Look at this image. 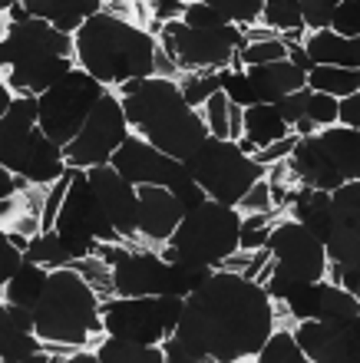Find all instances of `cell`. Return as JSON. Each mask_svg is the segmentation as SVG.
Listing matches in <instances>:
<instances>
[{
    "mask_svg": "<svg viewBox=\"0 0 360 363\" xmlns=\"http://www.w3.org/2000/svg\"><path fill=\"white\" fill-rule=\"evenodd\" d=\"M275 334V301L245 274H218L192 297L175 330L205 363H241L265 350Z\"/></svg>",
    "mask_w": 360,
    "mask_h": 363,
    "instance_id": "1",
    "label": "cell"
},
{
    "mask_svg": "<svg viewBox=\"0 0 360 363\" xmlns=\"http://www.w3.org/2000/svg\"><path fill=\"white\" fill-rule=\"evenodd\" d=\"M73 40L76 67L106 89H123L133 79H152L159 63V37H152L149 30L116 17L109 10L86 20Z\"/></svg>",
    "mask_w": 360,
    "mask_h": 363,
    "instance_id": "2",
    "label": "cell"
},
{
    "mask_svg": "<svg viewBox=\"0 0 360 363\" xmlns=\"http://www.w3.org/2000/svg\"><path fill=\"white\" fill-rule=\"evenodd\" d=\"M123 113L136 135H143L146 143L179 162H185L212 135L205 116L185 103L175 79L165 77L143 79V86L123 99Z\"/></svg>",
    "mask_w": 360,
    "mask_h": 363,
    "instance_id": "3",
    "label": "cell"
},
{
    "mask_svg": "<svg viewBox=\"0 0 360 363\" xmlns=\"http://www.w3.org/2000/svg\"><path fill=\"white\" fill-rule=\"evenodd\" d=\"M37 337L57 347H83L93 334L103 330V307L93 287L73 268L50 274L43 301L37 304Z\"/></svg>",
    "mask_w": 360,
    "mask_h": 363,
    "instance_id": "4",
    "label": "cell"
},
{
    "mask_svg": "<svg viewBox=\"0 0 360 363\" xmlns=\"http://www.w3.org/2000/svg\"><path fill=\"white\" fill-rule=\"evenodd\" d=\"M185 169L205 189V195L212 201L228 205V208H238L248 191L265 179V165L248 159L238 149V143H231V139H212V135L185 159Z\"/></svg>",
    "mask_w": 360,
    "mask_h": 363,
    "instance_id": "5",
    "label": "cell"
},
{
    "mask_svg": "<svg viewBox=\"0 0 360 363\" xmlns=\"http://www.w3.org/2000/svg\"><path fill=\"white\" fill-rule=\"evenodd\" d=\"M241 225H245V218L238 215V208L205 201L199 211L182 218V225L175 228L169 245L185 261L218 268L222 261H228L241 248Z\"/></svg>",
    "mask_w": 360,
    "mask_h": 363,
    "instance_id": "6",
    "label": "cell"
},
{
    "mask_svg": "<svg viewBox=\"0 0 360 363\" xmlns=\"http://www.w3.org/2000/svg\"><path fill=\"white\" fill-rule=\"evenodd\" d=\"M109 93L103 83H96L89 73L76 67L67 79H60L53 89L40 96V129L47 139L67 149L76 135L83 133L86 119L93 116L99 99Z\"/></svg>",
    "mask_w": 360,
    "mask_h": 363,
    "instance_id": "7",
    "label": "cell"
},
{
    "mask_svg": "<svg viewBox=\"0 0 360 363\" xmlns=\"http://www.w3.org/2000/svg\"><path fill=\"white\" fill-rule=\"evenodd\" d=\"M162 47L172 57V63H179L185 69H228V63L241 53L245 47V30L228 23V27L215 30H192L182 20L165 23L159 33Z\"/></svg>",
    "mask_w": 360,
    "mask_h": 363,
    "instance_id": "8",
    "label": "cell"
},
{
    "mask_svg": "<svg viewBox=\"0 0 360 363\" xmlns=\"http://www.w3.org/2000/svg\"><path fill=\"white\" fill-rule=\"evenodd\" d=\"M0 162L17 179H27L33 185L60 182L70 169L63 149L47 139L43 129H23L7 119H0Z\"/></svg>",
    "mask_w": 360,
    "mask_h": 363,
    "instance_id": "9",
    "label": "cell"
},
{
    "mask_svg": "<svg viewBox=\"0 0 360 363\" xmlns=\"http://www.w3.org/2000/svg\"><path fill=\"white\" fill-rule=\"evenodd\" d=\"M133 135L129 129V119L123 113V99H116L113 93H106L99 99V106L93 109V116L86 119L83 133L76 135L73 143L63 149L70 169H99V165H109L113 155L119 152V145Z\"/></svg>",
    "mask_w": 360,
    "mask_h": 363,
    "instance_id": "10",
    "label": "cell"
},
{
    "mask_svg": "<svg viewBox=\"0 0 360 363\" xmlns=\"http://www.w3.org/2000/svg\"><path fill=\"white\" fill-rule=\"evenodd\" d=\"M70 179V191L63 199V208L57 215V228L60 235H83V238L103 241V245H116L123 241V235L116 231V225L106 215L103 201L96 199V191L89 189V179H86L83 169H67Z\"/></svg>",
    "mask_w": 360,
    "mask_h": 363,
    "instance_id": "11",
    "label": "cell"
},
{
    "mask_svg": "<svg viewBox=\"0 0 360 363\" xmlns=\"http://www.w3.org/2000/svg\"><path fill=\"white\" fill-rule=\"evenodd\" d=\"M268 251H271L275 268L291 274L294 281L314 284V281H324V274H327V251H324V245L314 235H307V228L298 225L294 218L278 221L275 231H271V241H268Z\"/></svg>",
    "mask_w": 360,
    "mask_h": 363,
    "instance_id": "12",
    "label": "cell"
},
{
    "mask_svg": "<svg viewBox=\"0 0 360 363\" xmlns=\"http://www.w3.org/2000/svg\"><path fill=\"white\" fill-rule=\"evenodd\" d=\"M70 53H76V40L60 33L53 23L37 17H30L27 23H10L7 37L0 43L4 69L20 67V63H33V60L70 57Z\"/></svg>",
    "mask_w": 360,
    "mask_h": 363,
    "instance_id": "13",
    "label": "cell"
},
{
    "mask_svg": "<svg viewBox=\"0 0 360 363\" xmlns=\"http://www.w3.org/2000/svg\"><path fill=\"white\" fill-rule=\"evenodd\" d=\"M103 330L106 337H116V340L159 347L165 340L159 297H116L103 304Z\"/></svg>",
    "mask_w": 360,
    "mask_h": 363,
    "instance_id": "14",
    "label": "cell"
},
{
    "mask_svg": "<svg viewBox=\"0 0 360 363\" xmlns=\"http://www.w3.org/2000/svg\"><path fill=\"white\" fill-rule=\"evenodd\" d=\"M294 340L314 363H360V314L341 327L301 320Z\"/></svg>",
    "mask_w": 360,
    "mask_h": 363,
    "instance_id": "15",
    "label": "cell"
},
{
    "mask_svg": "<svg viewBox=\"0 0 360 363\" xmlns=\"http://www.w3.org/2000/svg\"><path fill=\"white\" fill-rule=\"evenodd\" d=\"M86 179H89V189L96 191V199L103 201V208L109 215V221L116 225V231L123 238L139 235V189L133 182H126L113 165L89 169Z\"/></svg>",
    "mask_w": 360,
    "mask_h": 363,
    "instance_id": "16",
    "label": "cell"
},
{
    "mask_svg": "<svg viewBox=\"0 0 360 363\" xmlns=\"http://www.w3.org/2000/svg\"><path fill=\"white\" fill-rule=\"evenodd\" d=\"M109 165H113L126 182H133L136 189H146V185L165 189L169 179L175 175V169H179V159H169V155L159 152L152 143H146L143 135L133 133L123 145H119V152L113 155Z\"/></svg>",
    "mask_w": 360,
    "mask_h": 363,
    "instance_id": "17",
    "label": "cell"
},
{
    "mask_svg": "<svg viewBox=\"0 0 360 363\" xmlns=\"http://www.w3.org/2000/svg\"><path fill=\"white\" fill-rule=\"evenodd\" d=\"M169 264L156 251H126L113 268L116 297H162L169 294Z\"/></svg>",
    "mask_w": 360,
    "mask_h": 363,
    "instance_id": "18",
    "label": "cell"
},
{
    "mask_svg": "<svg viewBox=\"0 0 360 363\" xmlns=\"http://www.w3.org/2000/svg\"><path fill=\"white\" fill-rule=\"evenodd\" d=\"M182 218H185V211L169 189H159V185L139 189V238L169 245Z\"/></svg>",
    "mask_w": 360,
    "mask_h": 363,
    "instance_id": "19",
    "label": "cell"
},
{
    "mask_svg": "<svg viewBox=\"0 0 360 363\" xmlns=\"http://www.w3.org/2000/svg\"><path fill=\"white\" fill-rule=\"evenodd\" d=\"M73 60L70 57H50V60H33V63H20V67L4 69V83L17 96H43L53 89L60 79H67L73 73Z\"/></svg>",
    "mask_w": 360,
    "mask_h": 363,
    "instance_id": "20",
    "label": "cell"
},
{
    "mask_svg": "<svg viewBox=\"0 0 360 363\" xmlns=\"http://www.w3.org/2000/svg\"><path fill=\"white\" fill-rule=\"evenodd\" d=\"M288 162H291L294 175L314 191H327V195H334V191L344 185V179L334 172V165H331V159H327V152H324V145H321L317 135L298 139V145H294V152H291Z\"/></svg>",
    "mask_w": 360,
    "mask_h": 363,
    "instance_id": "21",
    "label": "cell"
},
{
    "mask_svg": "<svg viewBox=\"0 0 360 363\" xmlns=\"http://www.w3.org/2000/svg\"><path fill=\"white\" fill-rule=\"evenodd\" d=\"M245 73L258 93V103H268V106H278L285 96L307 89V73L294 67L291 60L268 63V67H248Z\"/></svg>",
    "mask_w": 360,
    "mask_h": 363,
    "instance_id": "22",
    "label": "cell"
},
{
    "mask_svg": "<svg viewBox=\"0 0 360 363\" xmlns=\"http://www.w3.org/2000/svg\"><path fill=\"white\" fill-rule=\"evenodd\" d=\"M291 211H294V221H298V225H304V228H307V235H314L321 245H327V241L337 235V228H341L327 191H314V189H307V185H304V189L294 195Z\"/></svg>",
    "mask_w": 360,
    "mask_h": 363,
    "instance_id": "23",
    "label": "cell"
},
{
    "mask_svg": "<svg viewBox=\"0 0 360 363\" xmlns=\"http://www.w3.org/2000/svg\"><path fill=\"white\" fill-rule=\"evenodd\" d=\"M27 10L30 17L47 20L60 33H67V37L73 33L76 37L86 20L103 13V4L99 0H27Z\"/></svg>",
    "mask_w": 360,
    "mask_h": 363,
    "instance_id": "24",
    "label": "cell"
},
{
    "mask_svg": "<svg viewBox=\"0 0 360 363\" xmlns=\"http://www.w3.org/2000/svg\"><path fill=\"white\" fill-rule=\"evenodd\" d=\"M324 152L331 159L334 172L344 182H360V129H344V125H331L317 133Z\"/></svg>",
    "mask_w": 360,
    "mask_h": 363,
    "instance_id": "25",
    "label": "cell"
},
{
    "mask_svg": "<svg viewBox=\"0 0 360 363\" xmlns=\"http://www.w3.org/2000/svg\"><path fill=\"white\" fill-rule=\"evenodd\" d=\"M288 135H291V125L281 119V113H278L275 106L258 103L251 109H245V139L255 143L258 152L268 149V145L281 143V139H288Z\"/></svg>",
    "mask_w": 360,
    "mask_h": 363,
    "instance_id": "26",
    "label": "cell"
},
{
    "mask_svg": "<svg viewBox=\"0 0 360 363\" xmlns=\"http://www.w3.org/2000/svg\"><path fill=\"white\" fill-rule=\"evenodd\" d=\"M50 274H53V271H47V268H40V264H33V261H27V264L13 274V281L4 284V304L37 311V304L43 301V291H47V284H50Z\"/></svg>",
    "mask_w": 360,
    "mask_h": 363,
    "instance_id": "27",
    "label": "cell"
},
{
    "mask_svg": "<svg viewBox=\"0 0 360 363\" xmlns=\"http://www.w3.org/2000/svg\"><path fill=\"white\" fill-rule=\"evenodd\" d=\"M37 354H43L40 337L23 330V327H17L0 311V357H4V363H23Z\"/></svg>",
    "mask_w": 360,
    "mask_h": 363,
    "instance_id": "28",
    "label": "cell"
},
{
    "mask_svg": "<svg viewBox=\"0 0 360 363\" xmlns=\"http://www.w3.org/2000/svg\"><path fill=\"white\" fill-rule=\"evenodd\" d=\"M360 314V301L354 294H347L344 287L324 281L321 287V307H317V324H331V327H341V324H351L354 317Z\"/></svg>",
    "mask_w": 360,
    "mask_h": 363,
    "instance_id": "29",
    "label": "cell"
},
{
    "mask_svg": "<svg viewBox=\"0 0 360 363\" xmlns=\"http://www.w3.org/2000/svg\"><path fill=\"white\" fill-rule=\"evenodd\" d=\"M357 69H344V67H314L307 73V89L311 93H324L334 96L337 103L347 99V96L357 93Z\"/></svg>",
    "mask_w": 360,
    "mask_h": 363,
    "instance_id": "30",
    "label": "cell"
},
{
    "mask_svg": "<svg viewBox=\"0 0 360 363\" xmlns=\"http://www.w3.org/2000/svg\"><path fill=\"white\" fill-rule=\"evenodd\" d=\"M96 357H99V363H165L162 347L116 340V337H106L103 344L96 347Z\"/></svg>",
    "mask_w": 360,
    "mask_h": 363,
    "instance_id": "31",
    "label": "cell"
},
{
    "mask_svg": "<svg viewBox=\"0 0 360 363\" xmlns=\"http://www.w3.org/2000/svg\"><path fill=\"white\" fill-rule=\"evenodd\" d=\"M23 258L40 264V268H47V271L73 268V258H70V251L63 248V241H60L57 231H40V235H33Z\"/></svg>",
    "mask_w": 360,
    "mask_h": 363,
    "instance_id": "32",
    "label": "cell"
},
{
    "mask_svg": "<svg viewBox=\"0 0 360 363\" xmlns=\"http://www.w3.org/2000/svg\"><path fill=\"white\" fill-rule=\"evenodd\" d=\"M169 294L172 297H192L199 287H205L215 277V268H205V264H195V261H175L169 264Z\"/></svg>",
    "mask_w": 360,
    "mask_h": 363,
    "instance_id": "33",
    "label": "cell"
},
{
    "mask_svg": "<svg viewBox=\"0 0 360 363\" xmlns=\"http://www.w3.org/2000/svg\"><path fill=\"white\" fill-rule=\"evenodd\" d=\"M261 20H265V27L278 30V33H288L291 40H301L304 13L298 0H268Z\"/></svg>",
    "mask_w": 360,
    "mask_h": 363,
    "instance_id": "34",
    "label": "cell"
},
{
    "mask_svg": "<svg viewBox=\"0 0 360 363\" xmlns=\"http://www.w3.org/2000/svg\"><path fill=\"white\" fill-rule=\"evenodd\" d=\"M165 189L175 195V201L182 205V211H185V215L199 211L205 201H212L209 195H205V189H202L199 182L192 179V172L185 169V162H179V169H175V175L169 179V185H165Z\"/></svg>",
    "mask_w": 360,
    "mask_h": 363,
    "instance_id": "35",
    "label": "cell"
},
{
    "mask_svg": "<svg viewBox=\"0 0 360 363\" xmlns=\"http://www.w3.org/2000/svg\"><path fill=\"white\" fill-rule=\"evenodd\" d=\"M331 205L337 215V225L360 235V182H344L331 195Z\"/></svg>",
    "mask_w": 360,
    "mask_h": 363,
    "instance_id": "36",
    "label": "cell"
},
{
    "mask_svg": "<svg viewBox=\"0 0 360 363\" xmlns=\"http://www.w3.org/2000/svg\"><path fill=\"white\" fill-rule=\"evenodd\" d=\"M218 83H222V93L228 96V103L238 106V109H251V106H258V93L255 86H251V79H248L245 69H218Z\"/></svg>",
    "mask_w": 360,
    "mask_h": 363,
    "instance_id": "37",
    "label": "cell"
},
{
    "mask_svg": "<svg viewBox=\"0 0 360 363\" xmlns=\"http://www.w3.org/2000/svg\"><path fill=\"white\" fill-rule=\"evenodd\" d=\"M255 360L258 363H314V360H307V354L298 347L294 334H288V330H275L271 340L265 344V350Z\"/></svg>",
    "mask_w": 360,
    "mask_h": 363,
    "instance_id": "38",
    "label": "cell"
},
{
    "mask_svg": "<svg viewBox=\"0 0 360 363\" xmlns=\"http://www.w3.org/2000/svg\"><path fill=\"white\" fill-rule=\"evenodd\" d=\"M238 63L245 67H268V63H281L288 60V43L285 40H261V43H245L238 53Z\"/></svg>",
    "mask_w": 360,
    "mask_h": 363,
    "instance_id": "39",
    "label": "cell"
},
{
    "mask_svg": "<svg viewBox=\"0 0 360 363\" xmlns=\"http://www.w3.org/2000/svg\"><path fill=\"white\" fill-rule=\"evenodd\" d=\"M185 103L195 109V106H205L215 93H222V83H218V73H185V79L179 83Z\"/></svg>",
    "mask_w": 360,
    "mask_h": 363,
    "instance_id": "40",
    "label": "cell"
},
{
    "mask_svg": "<svg viewBox=\"0 0 360 363\" xmlns=\"http://www.w3.org/2000/svg\"><path fill=\"white\" fill-rule=\"evenodd\" d=\"M321 287H324V281H314V284H298V291L288 297V311H291V317H298V320H317Z\"/></svg>",
    "mask_w": 360,
    "mask_h": 363,
    "instance_id": "41",
    "label": "cell"
},
{
    "mask_svg": "<svg viewBox=\"0 0 360 363\" xmlns=\"http://www.w3.org/2000/svg\"><path fill=\"white\" fill-rule=\"evenodd\" d=\"M205 125L212 139H231V103L225 93H215L205 103Z\"/></svg>",
    "mask_w": 360,
    "mask_h": 363,
    "instance_id": "42",
    "label": "cell"
},
{
    "mask_svg": "<svg viewBox=\"0 0 360 363\" xmlns=\"http://www.w3.org/2000/svg\"><path fill=\"white\" fill-rule=\"evenodd\" d=\"M218 7V13L228 20V23H235V27H245V23H255L261 13H265V4L261 0H231V4H225V0H212Z\"/></svg>",
    "mask_w": 360,
    "mask_h": 363,
    "instance_id": "43",
    "label": "cell"
},
{
    "mask_svg": "<svg viewBox=\"0 0 360 363\" xmlns=\"http://www.w3.org/2000/svg\"><path fill=\"white\" fill-rule=\"evenodd\" d=\"M182 23L192 30H215V27H228V20L218 13V7L212 4V0H205V4H189L185 7V17H182Z\"/></svg>",
    "mask_w": 360,
    "mask_h": 363,
    "instance_id": "44",
    "label": "cell"
},
{
    "mask_svg": "<svg viewBox=\"0 0 360 363\" xmlns=\"http://www.w3.org/2000/svg\"><path fill=\"white\" fill-rule=\"evenodd\" d=\"M337 109H341V103H337L334 96L311 93V99H307V119H311L317 129H331V125H337Z\"/></svg>",
    "mask_w": 360,
    "mask_h": 363,
    "instance_id": "45",
    "label": "cell"
},
{
    "mask_svg": "<svg viewBox=\"0 0 360 363\" xmlns=\"http://www.w3.org/2000/svg\"><path fill=\"white\" fill-rule=\"evenodd\" d=\"M301 13H304V27H311L314 33H321V30H331L337 4H334V0H304Z\"/></svg>",
    "mask_w": 360,
    "mask_h": 363,
    "instance_id": "46",
    "label": "cell"
},
{
    "mask_svg": "<svg viewBox=\"0 0 360 363\" xmlns=\"http://www.w3.org/2000/svg\"><path fill=\"white\" fill-rule=\"evenodd\" d=\"M331 30L337 37H347V40L360 37V0H344V4H337Z\"/></svg>",
    "mask_w": 360,
    "mask_h": 363,
    "instance_id": "47",
    "label": "cell"
},
{
    "mask_svg": "<svg viewBox=\"0 0 360 363\" xmlns=\"http://www.w3.org/2000/svg\"><path fill=\"white\" fill-rule=\"evenodd\" d=\"M357 248H360V235H354V231H347V228H337V235L324 245V251H327V264H347Z\"/></svg>",
    "mask_w": 360,
    "mask_h": 363,
    "instance_id": "48",
    "label": "cell"
},
{
    "mask_svg": "<svg viewBox=\"0 0 360 363\" xmlns=\"http://www.w3.org/2000/svg\"><path fill=\"white\" fill-rule=\"evenodd\" d=\"M4 119L13 125H23V129H40V99L37 96H17Z\"/></svg>",
    "mask_w": 360,
    "mask_h": 363,
    "instance_id": "49",
    "label": "cell"
},
{
    "mask_svg": "<svg viewBox=\"0 0 360 363\" xmlns=\"http://www.w3.org/2000/svg\"><path fill=\"white\" fill-rule=\"evenodd\" d=\"M23 264H27L23 251H20L17 245H10V238L4 235V238H0V284H10L13 274H17Z\"/></svg>",
    "mask_w": 360,
    "mask_h": 363,
    "instance_id": "50",
    "label": "cell"
},
{
    "mask_svg": "<svg viewBox=\"0 0 360 363\" xmlns=\"http://www.w3.org/2000/svg\"><path fill=\"white\" fill-rule=\"evenodd\" d=\"M182 314H185V297H172V294L159 297V317H162V327H165V337H175V330L182 324Z\"/></svg>",
    "mask_w": 360,
    "mask_h": 363,
    "instance_id": "51",
    "label": "cell"
},
{
    "mask_svg": "<svg viewBox=\"0 0 360 363\" xmlns=\"http://www.w3.org/2000/svg\"><path fill=\"white\" fill-rule=\"evenodd\" d=\"M307 99H311V89H301V93H291V96H285L281 103L275 106L278 113H281V119H285L288 125H298L307 116Z\"/></svg>",
    "mask_w": 360,
    "mask_h": 363,
    "instance_id": "52",
    "label": "cell"
},
{
    "mask_svg": "<svg viewBox=\"0 0 360 363\" xmlns=\"http://www.w3.org/2000/svg\"><path fill=\"white\" fill-rule=\"evenodd\" d=\"M294 145H298V135L291 133L288 139H281V143H275V145H268V149H261V152L255 155V162H258V165H278L281 159H291Z\"/></svg>",
    "mask_w": 360,
    "mask_h": 363,
    "instance_id": "53",
    "label": "cell"
},
{
    "mask_svg": "<svg viewBox=\"0 0 360 363\" xmlns=\"http://www.w3.org/2000/svg\"><path fill=\"white\" fill-rule=\"evenodd\" d=\"M159 347H162V354H165V363H205V360H199V357L192 354L179 337H165Z\"/></svg>",
    "mask_w": 360,
    "mask_h": 363,
    "instance_id": "54",
    "label": "cell"
},
{
    "mask_svg": "<svg viewBox=\"0 0 360 363\" xmlns=\"http://www.w3.org/2000/svg\"><path fill=\"white\" fill-rule=\"evenodd\" d=\"M241 208H251V211H258V215H261V211H271V185L261 179L255 189L241 199Z\"/></svg>",
    "mask_w": 360,
    "mask_h": 363,
    "instance_id": "55",
    "label": "cell"
},
{
    "mask_svg": "<svg viewBox=\"0 0 360 363\" xmlns=\"http://www.w3.org/2000/svg\"><path fill=\"white\" fill-rule=\"evenodd\" d=\"M337 123L344 129H360V93L341 99V109H337Z\"/></svg>",
    "mask_w": 360,
    "mask_h": 363,
    "instance_id": "56",
    "label": "cell"
},
{
    "mask_svg": "<svg viewBox=\"0 0 360 363\" xmlns=\"http://www.w3.org/2000/svg\"><path fill=\"white\" fill-rule=\"evenodd\" d=\"M344 268V277H341V287L347 291V294H354L360 301V248L354 251V258L347 261V264H341Z\"/></svg>",
    "mask_w": 360,
    "mask_h": 363,
    "instance_id": "57",
    "label": "cell"
},
{
    "mask_svg": "<svg viewBox=\"0 0 360 363\" xmlns=\"http://www.w3.org/2000/svg\"><path fill=\"white\" fill-rule=\"evenodd\" d=\"M4 314H7L17 327H23V330H30V334H37V314H33V311H27V307L4 304Z\"/></svg>",
    "mask_w": 360,
    "mask_h": 363,
    "instance_id": "58",
    "label": "cell"
},
{
    "mask_svg": "<svg viewBox=\"0 0 360 363\" xmlns=\"http://www.w3.org/2000/svg\"><path fill=\"white\" fill-rule=\"evenodd\" d=\"M288 60H291L298 69H304V73H311V69H314V60L307 57L304 43H288Z\"/></svg>",
    "mask_w": 360,
    "mask_h": 363,
    "instance_id": "59",
    "label": "cell"
},
{
    "mask_svg": "<svg viewBox=\"0 0 360 363\" xmlns=\"http://www.w3.org/2000/svg\"><path fill=\"white\" fill-rule=\"evenodd\" d=\"M185 7H189V4H152V10H156V17H159L162 27H165V23H172L179 13L185 17Z\"/></svg>",
    "mask_w": 360,
    "mask_h": 363,
    "instance_id": "60",
    "label": "cell"
},
{
    "mask_svg": "<svg viewBox=\"0 0 360 363\" xmlns=\"http://www.w3.org/2000/svg\"><path fill=\"white\" fill-rule=\"evenodd\" d=\"M294 135H298V139H307V135H317V125H314L311 119H307V116H304L301 123L294 125Z\"/></svg>",
    "mask_w": 360,
    "mask_h": 363,
    "instance_id": "61",
    "label": "cell"
},
{
    "mask_svg": "<svg viewBox=\"0 0 360 363\" xmlns=\"http://www.w3.org/2000/svg\"><path fill=\"white\" fill-rule=\"evenodd\" d=\"M53 363H99L96 354H73V357H57Z\"/></svg>",
    "mask_w": 360,
    "mask_h": 363,
    "instance_id": "62",
    "label": "cell"
},
{
    "mask_svg": "<svg viewBox=\"0 0 360 363\" xmlns=\"http://www.w3.org/2000/svg\"><path fill=\"white\" fill-rule=\"evenodd\" d=\"M23 363H53V360H50L47 354H37V357H30V360H23Z\"/></svg>",
    "mask_w": 360,
    "mask_h": 363,
    "instance_id": "63",
    "label": "cell"
},
{
    "mask_svg": "<svg viewBox=\"0 0 360 363\" xmlns=\"http://www.w3.org/2000/svg\"><path fill=\"white\" fill-rule=\"evenodd\" d=\"M357 93H360V77H357Z\"/></svg>",
    "mask_w": 360,
    "mask_h": 363,
    "instance_id": "64",
    "label": "cell"
}]
</instances>
